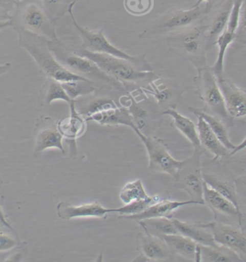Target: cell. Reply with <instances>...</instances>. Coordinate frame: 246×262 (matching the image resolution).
Returning a JSON list of instances; mask_svg holds the SVG:
<instances>
[{"label":"cell","mask_w":246,"mask_h":262,"mask_svg":"<svg viewBox=\"0 0 246 262\" xmlns=\"http://www.w3.org/2000/svg\"><path fill=\"white\" fill-rule=\"evenodd\" d=\"M148 234L162 238L163 235L180 234L172 219L153 217L137 221Z\"/></svg>","instance_id":"obj_30"},{"label":"cell","mask_w":246,"mask_h":262,"mask_svg":"<svg viewBox=\"0 0 246 262\" xmlns=\"http://www.w3.org/2000/svg\"><path fill=\"white\" fill-rule=\"evenodd\" d=\"M11 22L15 31L25 30L50 40L58 39L54 23L35 0L17 3Z\"/></svg>","instance_id":"obj_7"},{"label":"cell","mask_w":246,"mask_h":262,"mask_svg":"<svg viewBox=\"0 0 246 262\" xmlns=\"http://www.w3.org/2000/svg\"><path fill=\"white\" fill-rule=\"evenodd\" d=\"M16 1H17V3H19V2L25 1V0H16Z\"/></svg>","instance_id":"obj_50"},{"label":"cell","mask_w":246,"mask_h":262,"mask_svg":"<svg viewBox=\"0 0 246 262\" xmlns=\"http://www.w3.org/2000/svg\"><path fill=\"white\" fill-rule=\"evenodd\" d=\"M245 149H246V137L240 144H238V146H235L234 149L231 150V153L228 155V157H232V156L236 155L239 152Z\"/></svg>","instance_id":"obj_44"},{"label":"cell","mask_w":246,"mask_h":262,"mask_svg":"<svg viewBox=\"0 0 246 262\" xmlns=\"http://www.w3.org/2000/svg\"><path fill=\"white\" fill-rule=\"evenodd\" d=\"M71 114L67 118L58 120V128L65 142L70 146V157L77 155V139L84 135L86 129V120L84 116L77 112L75 100L70 104Z\"/></svg>","instance_id":"obj_15"},{"label":"cell","mask_w":246,"mask_h":262,"mask_svg":"<svg viewBox=\"0 0 246 262\" xmlns=\"http://www.w3.org/2000/svg\"><path fill=\"white\" fill-rule=\"evenodd\" d=\"M196 116L198 120L196 127L202 148H205L213 155L215 157L214 160L227 156L228 150L219 141L218 138L216 136L208 123L203 117Z\"/></svg>","instance_id":"obj_22"},{"label":"cell","mask_w":246,"mask_h":262,"mask_svg":"<svg viewBox=\"0 0 246 262\" xmlns=\"http://www.w3.org/2000/svg\"><path fill=\"white\" fill-rule=\"evenodd\" d=\"M200 261L241 262V256L224 246H203L199 244Z\"/></svg>","instance_id":"obj_28"},{"label":"cell","mask_w":246,"mask_h":262,"mask_svg":"<svg viewBox=\"0 0 246 262\" xmlns=\"http://www.w3.org/2000/svg\"><path fill=\"white\" fill-rule=\"evenodd\" d=\"M12 65L10 63H5V64H0V77L8 73L11 69Z\"/></svg>","instance_id":"obj_45"},{"label":"cell","mask_w":246,"mask_h":262,"mask_svg":"<svg viewBox=\"0 0 246 262\" xmlns=\"http://www.w3.org/2000/svg\"><path fill=\"white\" fill-rule=\"evenodd\" d=\"M234 40L240 47L246 45V0H242Z\"/></svg>","instance_id":"obj_39"},{"label":"cell","mask_w":246,"mask_h":262,"mask_svg":"<svg viewBox=\"0 0 246 262\" xmlns=\"http://www.w3.org/2000/svg\"><path fill=\"white\" fill-rule=\"evenodd\" d=\"M52 22L56 24L69 12L70 5L67 0H35Z\"/></svg>","instance_id":"obj_34"},{"label":"cell","mask_w":246,"mask_h":262,"mask_svg":"<svg viewBox=\"0 0 246 262\" xmlns=\"http://www.w3.org/2000/svg\"><path fill=\"white\" fill-rule=\"evenodd\" d=\"M213 234L216 243L235 251L239 255L246 253V235L238 228L231 225L210 223L203 224Z\"/></svg>","instance_id":"obj_16"},{"label":"cell","mask_w":246,"mask_h":262,"mask_svg":"<svg viewBox=\"0 0 246 262\" xmlns=\"http://www.w3.org/2000/svg\"><path fill=\"white\" fill-rule=\"evenodd\" d=\"M81 99L75 100V107L77 112L84 116L85 119L95 113L114 109L120 107L116 101L110 97L95 96L93 94L88 96L81 97Z\"/></svg>","instance_id":"obj_23"},{"label":"cell","mask_w":246,"mask_h":262,"mask_svg":"<svg viewBox=\"0 0 246 262\" xmlns=\"http://www.w3.org/2000/svg\"><path fill=\"white\" fill-rule=\"evenodd\" d=\"M172 221L180 234L188 237L200 245H217L211 231L209 228L204 227L203 224H191L189 223L182 222L173 217Z\"/></svg>","instance_id":"obj_25"},{"label":"cell","mask_w":246,"mask_h":262,"mask_svg":"<svg viewBox=\"0 0 246 262\" xmlns=\"http://www.w3.org/2000/svg\"><path fill=\"white\" fill-rule=\"evenodd\" d=\"M34 152L33 156L37 157L42 152L51 148L61 150L63 155L65 150L63 146V136L58 128V121L50 116H41L35 121L34 129Z\"/></svg>","instance_id":"obj_12"},{"label":"cell","mask_w":246,"mask_h":262,"mask_svg":"<svg viewBox=\"0 0 246 262\" xmlns=\"http://www.w3.org/2000/svg\"><path fill=\"white\" fill-rule=\"evenodd\" d=\"M17 3L16 0H0V22L12 20Z\"/></svg>","instance_id":"obj_41"},{"label":"cell","mask_w":246,"mask_h":262,"mask_svg":"<svg viewBox=\"0 0 246 262\" xmlns=\"http://www.w3.org/2000/svg\"><path fill=\"white\" fill-rule=\"evenodd\" d=\"M140 90L141 98L139 99L132 92H127L120 97V105L127 108L134 127L141 134L153 136L155 130L164 123L163 111L156 101L148 98L142 90Z\"/></svg>","instance_id":"obj_5"},{"label":"cell","mask_w":246,"mask_h":262,"mask_svg":"<svg viewBox=\"0 0 246 262\" xmlns=\"http://www.w3.org/2000/svg\"><path fill=\"white\" fill-rule=\"evenodd\" d=\"M163 115L172 117L173 121L171 123V126L178 129L190 141L194 149L203 150L200 144L197 127L194 122L187 117L182 116L174 108H169L163 111Z\"/></svg>","instance_id":"obj_26"},{"label":"cell","mask_w":246,"mask_h":262,"mask_svg":"<svg viewBox=\"0 0 246 262\" xmlns=\"http://www.w3.org/2000/svg\"><path fill=\"white\" fill-rule=\"evenodd\" d=\"M56 100H63L69 104L72 101L65 93L61 82L51 78H47V80L40 91L39 104L46 107L50 105L53 102Z\"/></svg>","instance_id":"obj_29"},{"label":"cell","mask_w":246,"mask_h":262,"mask_svg":"<svg viewBox=\"0 0 246 262\" xmlns=\"http://www.w3.org/2000/svg\"><path fill=\"white\" fill-rule=\"evenodd\" d=\"M3 185V178L0 177V187H1V186Z\"/></svg>","instance_id":"obj_49"},{"label":"cell","mask_w":246,"mask_h":262,"mask_svg":"<svg viewBox=\"0 0 246 262\" xmlns=\"http://www.w3.org/2000/svg\"><path fill=\"white\" fill-rule=\"evenodd\" d=\"M75 3L70 5L69 8V13L72 17V21L76 29L80 35L81 38V44L79 47L93 53L97 54H107L116 57L123 58L135 63L143 72H152L153 68L149 62L146 59L147 52L141 56H134L127 54L125 51L120 50L113 46L107 38H106L102 30L98 31H90L87 28L81 27L77 24L73 14V7Z\"/></svg>","instance_id":"obj_8"},{"label":"cell","mask_w":246,"mask_h":262,"mask_svg":"<svg viewBox=\"0 0 246 262\" xmlns=\"http://www.w3.org/2000/svg\"><path fill=\"white\" fill-rule=\"evenodd\" d=\"M189 111L195 116H200L204 118L205 121L208 123L211 127L212 131L215 133L216 136L218 138L219 141L222 143L223 146L228 150H233L235 145L230 140L229 135L227 130V126L219 118L205 113L203 110L198 109L195 107H189Z\"/></svg>","instance_id":"obj_31"},{"label":"cell","mask_w":246,"mask_h":262,"mask_svg":"<svg viewBox=\"0 0 246 262\" xmlns=\"http://www.w3.org/2000/svg\"><path fill=\"white\" fill-rule=\"evenodd\" d=\"M19 240L17 235L0 232V254L13 250L17 248Z\"/></svg>","instance_id":"obj_40"},{"label":"cell","mask_w":246,"mask_h":262,"mask_svg":"<svg viewBox=\"0 0 246 262\" xmlns=\"http://www.w3.org/2000/svg\"><path fill=\"white\" fill-rule=\"evenodd\" d=\"M131 128L135 131L146 146L149 159V169L166 173L174 178L181 162L171 157L164 141L155 136L143 135L134 125Z\"/></svg>","instance_id":"obj_11"},{"label":"cell","mask_w":246,"mask_h":262,"mask_svg":"<svg viewBox=\"0 0 246 262\" xmlns=\"http://www.w3.org/2000/svg\"><path fill=\"white\" fill-rule=\"evenodd\" d=\"M143 187L141 180L134 182H128L124 186L120 192V198L125 205L131 202L139 200L146 199L149 198Z\"/></svg>","instance_id":"obj_36"},{"label":"cell","mask_w":246,"mask_h":262,"mask_svg":"<svg viewBox=\"0 0 246 262\" xmlns=\"http://www.w3.org/2000/svg\"><path fill=\"white\" fill-rule=\"evenodd\" d=\"M235 38V33H231L226 30L217 40V45L219 48L218 55H217L215 64L210 67V70L215 76L216 79H220L225 76V55H226L228 47L231 45L232 42L234 41Z\"/></svg>","instance_id":"obj_33"},{"label":"cell","mask_w":246,"mask_h":262,"mask_svg":"<svg viewBox=\"0 0 246 262\" xmlns=\"http://www.w3.org/2000/svg\"><path fill=\"white\" fill-rule=\"evenodd\" d=\"M11 21H8V22H0V30H3L8 27H11Z\"/></svg>","instance_id":"obj_46"},{"label":"cell","mask_w":246,"mask_h":262,"mask_svg":"<svg viewBox=\"0 0 246 262\" xmlns=\"http://www.w3.org/2000/svg\"><path fill=\"white\" fill-rule=\"evenodd\" d=\"M203 180L207 185L215 189L216 192H218L221 195L225 196L228 201H231L239 211L241 212L236 187L234 184L216 178L213 175L206 174V173H203Z\"/></svg>","instance_id":"obj_32"},{"label":"cell","mask_w":246,"mask_h":262,"mask_svg":"<svg viewBox=\"0 0 246 262\" xmlns=\"http://www.w3.org/2000/svg\"><path fill=\"white\" fill-rule=\"evenodd\" d=\"M48 44L57 61L72 73L88 79L96 88L105 91L127 93L121 82L106 74L95 61L76 54L69 42L58 38L56 40H49Z\"/></svg>","instance_id":"obj_1"},{"label":"cell","mask_w":246,"mask_h":262,"mask_svg":"<svg viewBox=\"0 0 246 262\" xmlns=\"http://www.w3.org/2000/svg\"><path fill=\"white\" fill-rule=\"evenodd\" d=\"M238 163H241L242 167L246 171V154L245 155L242 156L241 159L238 161Z\"/></svg>","instance_id":"obj_47"},{"label":"cell","mask_w":246,"mask_h":262,"mask_svg":"<svg viewBox=\"0 0 246 262\" xmlns=\"http://www.w3.org/2000/svg\"><path fill=\"white\" fill-rule=\"evenodd\" d=\"M70 47L76 54L95 61L106 74L121 82L127 92V89L130 86H135L136 89H139L162 77L153 71L143 72L135 63L123 58L91 52L85 50L79 46L70 44Z\"/></svg>","instance_id":"obj_2"},{"label":"cell","mask_w":246,"mask_h":262,"mask_svg":"<svg viewBox=\"0 0 246 262\" xmlns=\"http://www.w3.org/2000/svg\"><path fill=\"white\" fill-rule=\"evenodd\" d=\"M162 78V77H161ZM150 82L146 86L140 88L143 93L152 95L163 111L169 108L176 109L183 100L184 90L177 81L164 79Z\"/></svg>","instance_id":"obj_13"},{"label":"cell","mask_w":246,"mask_h":262,"mask_svg":"<svg viewBox=\"0 0 246 262\" xmlns=\"http://www.w3.org/2000/svg\"><path fill=\"white\" fill-rule=\"evenodd\" d=\"M202 149H194L189 158L182 161L174 178V187L188 193L190 200L205 205L203 200V173L202 171Z\"/></svg>","instance_id":"obj_10"},{"label":"cell","mask_w":246,"mask_h":262,"mask_svg":"<svg viewBox=\"0 0 246 262\" xmlns=\"http://www.w3.org/2000/svg\"><path fill=\"white\" fill-rule=\"evenodd\" d=\"M86 122L95 121L100 125L108 126L124 125L132 127L134 125L130 113L127 108L123 106L95 113L86 118Z\"/></svg>","instance_id":"obj_24"},{"label":"cell","mask_w":246,"mask_h":262,"mask_svg":"<svg viewBox=\"0 0 246 262\" xmlns=\"http://www.w3.org/2000/svg\"><path fill=\"white\" fill-rule=\"evenodd\" d=\"M57 215L63 220H71L75 217H107L108 213L114 212V209L106 208L98 202L88 203L75 206L68 203L62 201L56 207Z\"/></svg>","instance_id":"obj_19"},{"label":"cell","mask_w":246,"mask_h":262,"mask_svg":"<svg viewBox=\"0 0 246 262\" xmlns=\"http://www.w3.org/2000/svg\"><path fill=\"white\" fill-rule=\"evenodd\" d=\"M227 0H197L195 5H193L192 8H197L201 5L202 3L205 2L206 3L205 7V11H206L207 15H208L209 14L219 8Z\"/></svg>","instance_id":"obj_42"},{"label":"cell","mask_w":246,"mask_h":262,"mask_svg":"<svg viewBox=\"0 0 246 262\" xmlns=\"http://www.w3.org/2000/svg\"><path fill=\"white\" fill-rule=\"evenodd\" d=\"M197 72L194 82L196 93L205 104L203 111L222 120L226 126H233V118L228 112L224 97L210 67L208 66Z\"/></svg>","instance_id":"obj_9"},{"label":"cell","mask_w":246,"mask_h":262,"mask_svg":"<svg viewBox=\"0 0 246 262\" xmlns=\"http://www.w3.org/2000/svg\"><path fill=\"white\" fill-rule=\"evenodd\" d=\"M188 205L201 204L199 202L192 201V200H189L188 201H172L164 200L161 202H156L150 205L141 213L132 215H119L118 217L135 221L153 219V217H167L171 219H173V214L175 210Z\"/></svg>","instance_id":"obj_20"},{"label":"cell","mask_w":246,"mask_h":262,"mask_svg":"<svg viewBox=\"0 0 246 262\" xmlns=\"http://www.w3.org/2000/svg\"><path fill=\"white\" fill-rule=\"evenodd\" d=\"M162 238L164 239L173 254H178L196 261L198 244L192 239L182 234L163 235Z\"/></svg>","instance_id":"obj_27"},{"label":"cell","mask_w":246,"mask_h":262,"mask_svg":"<svg viewBox=\"0 0 246 262\" xmlns=\"http://www.w3.org/2000/svg\"><path fill=\"white\" fill-rule=\"evenodd\" d=\"M203 200L205 205L211 209L214 215L220 214L225 216L238 217L239 224L242 225V213L231 201L221 195L215 189L211 188L204 181L203 185Z\"/></svg>","instance_id":"obj_21"},{"label":"cell","mask_w":246,"mask_h":262,"mask_svg":"<svg viewBox=\"0 0 246 262\" xmlns=\"http://www.w3.org/2000/svg\"><path fill=\"white\" fill-rule=\"evenodd\" d=\"M157 198L149 196L146 199L139 200L131 202L125 206L120 208L114 209V212H118L120 215H132L141 213L144 211L148 207L156 203Z\"/></svg>","instance_id":"obj_37"},{"label":"cell","mask_w":246,"mask_h":262,"mask_svg":"<svg viewBox=\"0 0 246 262\" xmlns=\"http://www.w3.org/2000/svg\"><path fill=\"white\" fill-rule=\"evenodd\" d=\"M61 84L65 93L72 100H76L79 97L93 95L96 90L95 85L88 80H77Z\"/></svg>","instance_id":"obj_35"},{"label":"cell","mask_w":246,"mask_h":262,"mask_svg":"<svg viewBox=\"0 0 246 262\" xmlns=\"http://www.w3.org/2000/svg\"><path fill=\"white\" fill-rule=\"evenodd\" d=\"M3 204H4V198L0 195V228H6L14 234L17 235V231H15V228L10 224L8 217L5 215L4 210H3Z\"/></svg>","instance_id":"obj_43"},{"label":"cell","mask_w":246,"mask_h":262,"mask_svg":"<svg viewBox=\"0 0 246 262\" xmlns=\"http://www.w3.org/2000/svg\"><path fill=\"white\" fill-rule=\"evenodd\" d=\"M228 113L232 118L246 117V91L233 84L226 75L217 79Z\"/></svg>","instance_id":"obj_17"},{"label":"cell","mask_w":246,"mask_h":262,"mask_svg":"<svg viewBox=\"0 0 246 262\" xmlns=\"http://www.w3.org/2000/svg\"><path fill=\"white\" fill-rule=\"evenodd\" d=\"M233 5V0H227L217 10L207 16L208 21L205 24L209 51L217 45L219 36L226 31Z\"/></svg>","instance_id":"obj_18"},{"label":"cell","mask_w":246,"mask_h":262,"mask_svg":"<svg viewBox=\"0 0 246 262\" xmlns=\"http://www.w3.org/2000/svg\"><path fill=\"white\" fill-rule=\"evenodd\" d=\"M205 8H191L188 10H173L150 23L139 37L142 39H155L181 31L194 25L204 22L207 17Z\"/></svg>","instance_id":"obj_6"},{"label":"cell","mask_w":246,"mask_h":262,"mask_svg":"<svg viewBox=\"0 0 246 262\" xmlns=\"http://www.w3.org/2000/svg\"><path fill=\"white\" fill-rule=\"evenodd\" d=\"M136 243L140 256L136 261H175V255L162 238L139 233L136 236Z\"/></svg>","instance_id":"obj_14"},{"label":"cell","mask_w":246,"mask_h":262,"mask_svg":"<svg viewBox=\"0 0 246 262\" xmlns=\"http://www.w3.org/2000/svg\"><path fill=\"white\" fill-rule=\"evenodd\" d=\"M124 6L133 15H144L153 8V0H125Z\"/></svg>","instance_id":"obj_38"},{"label":"cell","mask_w":246,"mask_h":262,"mask_svg":"<svg viewBox=\"0 0 246 262\" xmlns=\"http://www.w3.org/2000/svg\"><path fill=\"white\" fill-rule=\"evenodd\" d=\"M205 21L170 35L166 39L170 51L190 62L196 70L208 67L207 53L209 49Z\"/></svg>","instance_id":"obj_4"},{"label":"cell","mask_w":246,"mask_h":262,"mask_svg":"<svg viewBox=\"0 0 246 262\" xmlns=\"http://www.w3.org/2000/svg\"><path fill=\"white\" fill-rule=\"evenodd\" d=\"M78 1H81V0H67L70 5L72 4V3H76Z\"/></svg>","instance_id":"obj_48"},{"label":"cell","mask_w":246,"mask_h":262,"mask_svg":"<svg viewBox=\"0 0 246 262\" xmlns=\"http://www.w3.org/2000/svg\"><path fill=\"white\" fill-rule=\"evenodd\" d=\"M15 31L18 35L19 47L31 55L42 75L61 83L88 80L72 73L57 61L49 49L48 44L49 39L25 30Z\"/></svg>","instance_id":"obj_3"}]
</instances>
